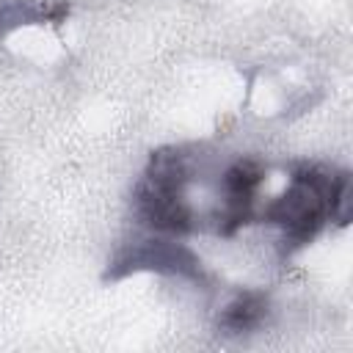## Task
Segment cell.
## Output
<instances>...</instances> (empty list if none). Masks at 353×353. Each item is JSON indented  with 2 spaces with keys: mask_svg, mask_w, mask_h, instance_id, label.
I'll use <instances>...</instances> for the list:
<instances>
[{
  "mask_svg": "<svg viewBox=\"0 0 353 353\" xmlns=\"http://www.w3.org/2000/svg\"><path fill=\"white\" fill-rule=\"evenodd\" d=\"M190 182V160L182 149H157L149 157L146 174L135 188V207L143 223L157 232L185 234L196 229V215L185 199Z\"/></svg>",
  "mask_w": 353,
  "mask_h": 353,
  "instance_id": "6da1fadb",
  "label": "cell"
},
{
  "mask_svg": "<svg viewBox=\"0 0 353 353\" xmlns=\"http://www.w3.org/2000/svg\"><path fill=\"white\" fill-rule=\"evenodd\" d=\"M132 270H157V273H179V276L201 279L199 259L185 245L163 243V240H146V243H138V245L121 251L110 262L108 279H119Z\"/></svg>",
  "mask_w": 353,
  "mask_h": 353,
  "instance_id": "7a4b0ae2",
  "label": "cell"
},
{
  "mask_svg": "<svg viewBox=\"0 0 353 353\" xmlns=\"http://www.w3.org/2000/svg\"><path fill=\"white\" fill-rule=\"evenodd\" d=\"M69 14V3H47V0H0V36L19 25L39 22H61Z\"/></svg>",
  "mask_w": 353,
  "mask_h": 353,
  "instance_id": "3957f363",
  "label": "cell"
},
{
  "mask_svg": "<svg viewBox=\"0 0 353 353\" xmlns=\"http://www.w3.org/2000/svg\"><path fill=\"white\" fill-rule=\"evenodd\" d=\"M268 314V295L265 292H243L237 295L221 314L223 334H248L254 331Z\"/></svg>",
  "mask_w": 353,
  "mask_h": 353,
  "instance_id": "277c9868",
  "label": "cell"
}]
</instances>
